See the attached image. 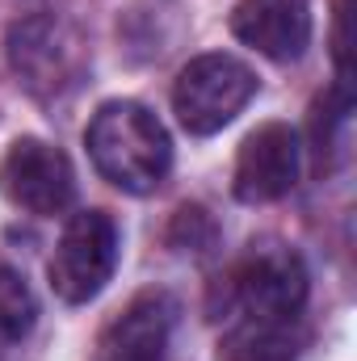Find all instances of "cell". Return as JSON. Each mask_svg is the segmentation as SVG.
Wrapping results in <instances>:
<instances>
[{
	"instance_id": "1",
	"label": "cell",
	"mask_w": 357,
	"mask_h": 361,
	"mask_svg": "<svg viewBox=\"0 0 357 361\" xmlns=\"http://www.w3.org/2000/svg\"><path fill=\"white\" fill-rule=\"evenodd\" d=\"M307 294L311 277L290 244H248L206 294V315L223 328L219 361H294L307 345Z\"/></svg>"
},
{
	"instance_id": "2",
	"label": "cell",
	"mask_w": 357,
	"mask_h": 361,
	"mask_svg": "<svg viewBox=\"0 0 357 361\" xmlns=\"http://www.w3.org/2000/svg\"><path fill=\"white\" fill-rule=\"evenodd\" d=\"M97 173L122 193H152L173 169L164 122L139 101H105L85 130Z\"/></svg>"
},
{
	"instance_id": "3",
	"label": "cell",
	"mask_w": 357,
	"mask_h": 361,
	"mask_svg": "<svg viewBox=\"0 0 357 361\" xmlns=\"http://www.w3.org/2000/svg\"><path fill=\"white\" fill-rule=\"evenodd\" d=\"M8 68L38 101H63L89 72V47L55 13H30L8 25Z\"/></svg>"
},
{
	"instance_id": "4",
	"label": "cell",
	"mask_w": 357,
	"mask_h": 361,
	"mask_svg": "<svg viewBox=\"0 0 357 361\" xmlns=\"http://www.w3.org/2000/svg\"><path fill=\"white\" fill-rule=\"evenodd\" d=\"M257 97V76L236 55H198L173 85V109L189 135L223 130Z\"/></svg>"
},
{
	"instance_id": "5",
	"label": "cell",
	"mask_w": 357,
	"mask_h": 361,
	"mask_svg": "<svg viewBox=\"0 0 357 361\" xmlns=\"http://www.w3.org/2000/svg\"><path fill=\"white\" fill-rule=\"evenodd\" d=\"M118 265V227L105 210H76L51 252V290L63 302H89Z\"/></svg>"
},
{
	"instance_id": "6",
	"label": "cell",
	"mask_w": 357,
	"mask_h": 361,
	"mask_svg": "<svg viewBox=\"0 0 357 361\" xmlns=\"http://www.w3.org/2000/svg\"><path fill=\"white\" fill-rule=\"evenodd\" d=\"M0 189L25 214L51 219V214H63L72 206L76 173L59 147H51L42 139H17L0 160Z\"/></svg>"
},
{
	"instance_id": "7",
	"label": "cell",
	"mask_w": 357,
	"mask_h": 361,
	"mask_svg": "<svg viewBox=\"0 0 357 361\" xmlns=\"http://www.w3.org/2000/svg\"><path fill=\"white\" fill-rule=\"evenodd\" d=\"M298 135L286 122H265L257 126L236 156V177H231V193L248 206H265L286 197L298 185Z\"/></svg>"
},
{
	"instance_id": "8",
	"label": "cell",
	"mask_w": 357,
	"mask_h": 361,
	"mask_svg": "<svg viewBox=\"0 0 357 361\" xmlns=\"http://www.w3.org/2000/svg\"><path fill=\"white\" fill-rule=\"evenodd\" d=\"M231 34L273 63H294L311 42V4L307 0H240L231 8Z\"/></svg>"
},
{
	"instance_id": "9",
	"label": "cell",
	"mask_w": 357,
	"mask_h": 361,
	"mask_svg": "<svg viewBox=\"0 0 357 361\" xmlns=\"http://www.w3.org/2000/svg\"><path fill=\"white\" fill-rule=\"evenodd\" d=\"M173 324H177V298L169 290H143L105 328L97 361H164Z\"/></svg>"
},
{
	"instance_id": "10",
	"label": "cell",
	"mask_w": 357,
	"mask_h": 361,
	"mask_svg": "<svg viewBox=\"0 0 357 361\" xmlns=\"http://www.w3.org/2000/svg\"><path fill=\"white\" fill-rule=\"evenodd\" d=\"M34 319H38V298H34L30 281L0 257V341L13 345V341L30 336Z\"/></svg>"
},
{
	"instance_id": "11",
	"label": "cell",
	"mask_w": 357,
	"mask_h": 361,
	"mask_svg": "<svg viewBox=\"0 0 357 361\" xmlns=\"http://www.w3.org/2000/svg\"><path fill=\"white\" fill-rule=\"evenodd\" d=\"M169 244L177 252H210L219 244V227L206 206H181L169 223Z\"/></svg>"
},
{
	"instance_id": "12",
	"label": "cell",
	"mask_w": 357,
	"mask_h": 361,
	"mask_svg": "<svg viewBox=\"0 0 357 361\" xmlns=\"http://www.w3.org/2000/svg\"><path fill=\"white\" fill-rule=\"evenodd\" d=\"M349 21H353V0H341L337 4V25H332V59H337V89H349L353 85V34H349Z\"/></svg>"
}]
</instances>
